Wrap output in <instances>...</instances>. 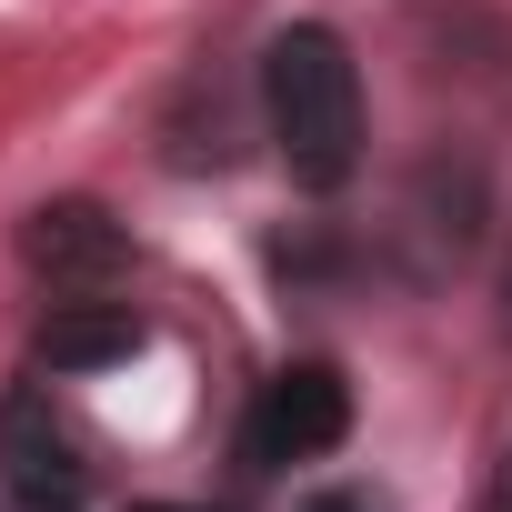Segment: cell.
Masks as SVG:
<instances>
[{
  "instance_id": "6da1fadb",
  "label": "cell",
  "mask_w": 512,
  "mask_h": 512,
  "mask_svg": "<svg viewBox=\"0 0 512 512\" xmlns=\"http://www.w3.org/2000/svg\"><path fill=\"white\" fill-rule=\"evenodd\" d=\"M262 121L302 191H342L362 171V71L322 21H302L262 51Z\"/></svg>"
},
{
  "instance_id": "7a4b0ae2",
  "label": "cell",
  "mask_w": 512,
  "mask_h": 512,
  "mask_svg": "<svg viewBox=\"0 0 512 512\" xmlns=\"http://www.w3.org/2000/svg\"><path fill=\"white\" fill-rule=\"evenodd\" d=\"M342 432H352V382L332 362H282L262 382V402H251V422H241V452L251 462H312Z\"/></svg>"
},
{
  "instance_id": "3957f363",
  "label": "cell",
  "mask_w": 512,
  "mask_h": 512,
  "mask_svg": "<svg viewBox=\"0 0 512 512\" xmlns=\"http://www.w3.org/2000/svg\"><path fill=\"white\" fill-rule=\"evenodd\" d=\"M21 262H31L41 282H61V292H101V282L131 272V231H121L101 201H41V211L21 221Z\"/></svg>"
},
{
  "instance_id": "277c9868",
  "label": "cell",
  "mask_w": 512,
  "mask_h": 512,
  "mask_svg": "<svg viewBox=\"0 0 512 512\" xmlns=\"http://www.w3.org/2000/svg\"><path fill=\"white\" fill-rule=\"evenodd\" d=\"M0 482H11V502H81V482H91V462L71 452V432L51 422V402L41 392H11L0 402Z\"/></svg>"
},
{
  "instance_id": "5b68a950",
  "label": "cell",
  "mask_w": 512,
  "mask_h": 512,
  "mask_svg": "<svg viewBox=\"0 0 512 512\" xmlns=\"http://www.w3.org/2000/svg\"><path fill=\"white\" fill-rule=\"evenodd\" d=\"M141 342H151V322L131 302H51V322H41L51 372H101V362H131Z\"/></svg>"
},
{
  "instance_id": "8992f818",
  "label": "cell",
  "mask_w": 512,
  "mask_h": 512,
  "mask_svg": "<svg viewBox=\"0 0 512 512\" xmlns=\"http://www.w3.org/2000/svg\"><path fill=\"white\" fill-rule=\"evenodd\" d=\"M312 512H392V502H382V492H322Z\"/></svg>"
},
{
  "instance_id": "52a82bcc",
  "label": "cell",
  "mask_w": 512,
  "mask_h": 512,
  "mask_svg": "<svg viewBox=\"0 0 512 512\" xmlns=\"http://www.w3.org/2000/svg\"><path fill=\"white\" fill-rule=\"evenodd\" d=\"M482 512H512V452L492 462V482H482Z\"/></svg>"
},
{
  "instance_id": "ba28073f",
  "label": "cell",
  "mask_w": 512,
  "mask_h": 512,
  "mask_svg": "<svg viewBox=\"0 0 512 512\" xmlns=\"http://www.w3.org/2000/svg\"><path fill=\"white\" fill-rule=\"evenodd\" d=\"M502 342H512V251H502Z\"/></svg>"
},
{
  "instance_id": "9c48e42d",
  "label": "cell",
  "mask_w": 512,
  "mask_h": 512,
  "mask_svg": "<svg viewBox=\"0 0 512 512\" xmlns=\"http://www.w3.org/2000/svg\"><path fill=\"white\" fill-rule=\"evenodd\" d=\"M131 512H191V502H131Z\"/></svg>"
},
{
  "instance_id": "30bf717a",
  "label": "cell",
  "mask_w": 512,
  "mask_h": 512,
  "mask_svg": "<svg viewBox=\"0 0 512 512\" xmlns=\"http://www.w3.org/2000/svg\"><path fill=\"white\" fill-rule=\"evenodd\" d=\"M11 512H61V502H11Z\"/></svg>"
}]
</instances>
